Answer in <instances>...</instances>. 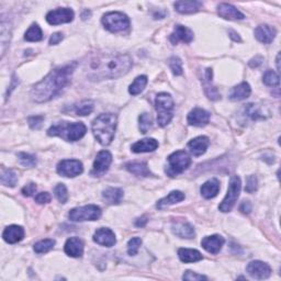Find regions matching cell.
<instances>
[{
  "mask_svg": "<svg viewBox=\"0 0 281 281\" xmlns=\"http://www.w3.org/2000/svg\"><path fill=\"white\" fill-rule=\"evenodd\" d=\"M240 210H241L243 213L248 214V213L250 212V211H252V203H250L249 201H244V202L241 205Z\"/></svg>",
  "mask_w": 281,
  "mask_h": 281,
  "instance_id": "52",
  "label": "cell"
},
{
  "mask_svg": "<svg viewBox=\"0 0 281 281\" xmlns=\"http://www.w3.org/2000/svg\"><path fill=\"white\" fill-rule=\"evenodd\" d=\"M74 11L69 8H58L52 10L46 15V21L52 25L68 23L74 20Z\"/></svg>",
  "mask_w": 281,
  "mask_h": 281,
  "instance_id": "11",
  "label": "cell"
},
{
  "mask_svg": "<svg viewBox=\"0 0 281 281\" xmlns=\"http://www.w3.org/2000/svg\"><path fill=\"white\" fill-rule=\"evenodd\" d=\"M262 81H263V84L267 86H270V87H278L280 83V78H279V75L277 74L276 72L271 71V69H268V71H266V73L262 76Z\"/></svg>",
  "mask_w": 281,
  "mask_h": 281,
  "instance_id": "36",
  "label": "cell"
},
{
  "mask_svg": "<svg viewBox=\"0 0 281 281\" xmlns=\"http://www.w3.org/2000/svg\"><path fill=\"white\" fill-rule=\"evenodd\" d=\"M276 37V30L268 24H262L255 29V37L263 44H269Z\"/></svg>",
  "mask_w": 281,
  "mask_h": 281,
  "instance_id": "21",
  "label": "cell"
},
{
  "mask_svg": "<svg viewBox=\"0 0 281 281\" xmlns=\"http://www.w3.org/2000/svg\"><path fill=\"white\" fill-rule=\"evenodd\" d=\"M184 199H185V194L181 191L176 190V191H171L167 197L161 199V200L157 202L156 206H157V209L162 210V209H164V207L169 206L175 205V203H178L180 201H183Z\"/></svg>",
  "mask_w": 281,
  "mask_h": 281,
  "instance_id": "30",
  "label": "cell"
},
{
  "mask_svg": "<svg viewBox=\"0 0 281 281\" xmlns=\"http://www.w3.org/2000/svg\"><path fill=\"white\" fill-rule=\"evenodd\" d=\"M87 128L83 122H58L49 129L47 134L50 136H59L67 142H75L85 136Z\"/></svg>",
  "mask_w": 281,
  "mask_h": 281,
  "instance_id": "4",
  "label": "cell"
},
{
  "mask_svg": "<svg viewBox=\"0 0 281 281\" xmlns=\"http://www.w3.org/2000/svg\"><path fill=\"white\" fill-rule=\"evenodd\" d=\"M230 34H231L230 37H231L234 41H236V42H237V41H239V42L241 41V38H240V37H239V34H236L235 32H233V31H230Z\"/></svg>",
  "mask_w": 281,
  "mask_h": 281,
  "instance_id": "55",
  "label": "cell"
},
{
  "mask_svg": "<svg viewBox=\"0 0 281 281\" xmlns=\"http://www.w3.org/2000/svg\"><path fill=\"white\" fill-rule=\"evenodd\" d=\"M279 58H280V54L277 55V68L280 69V66H279Z\"/></svg>",
  "mask_w": 281,
  "mask_h": 281,
  "instance_id": "56",
  "label": "cell"
},
{
  "mask_svg": "<svg viewBox=\"0 0 281 281\" xmlns=\"http://www.w3.org/2000/svg\"><path fill=\"white\" fill-rule=\"evenodd\" d=\"M94 110V102L90 100H85L83 102H80L78 106H76L75 111L77 115L80 116H85L88 115L93 112Z\"/></svg>",
  "mask_w": 281,
  "mask_h": 281,
  "instance_id": "40",
  "label": "cell"
},
{
  "mask_svg": "<svg viewBox=\"0 0 281 281\" xmlns=\"http://www.w3.org/2000/svg\"><path fill=\"white\" fill-rule=\"evenodd\" d=\"M188 123L193 127H205L210 121V113L200 108H194L193 110L189 112L188 114Z\"/></svg>",
  "mask_w": 281,
  "mask_h": 281,
  "instance_id": "14",
  "label": "cell"
},
{
  "mask_svg": "<svg viewBox=\"0 0 281 281\" xmlns=\"http://www.w3.org/2000/svg\"><path fill=\"white\" fill-rule=\"evenodd\" d=\"M172 232L177 236L181 237V239H193L196 236V232H194V228L191 224L186 223V222H180L176 223L172 225Z\"/></svg>",
  "mask_w": 281,
  "mask_h": 281,
  "instance_id": "26",
  "label": "cell"
},
{
  "mask_svg": "<svg viewBox=\"0 0 281 281\" xmlns=\"http://www.w3.org/2000/svg\"><path fill=\"white\" fill-rule=\"evenodd\" d=\"M193 40V32L191 30L188 29L184 25H176L175 31L171 33L170 36V42L172 44H178V42L184 43H190Z\"/></svg>",
  "mask_w": 281,
  "mask_h": 281,
  "instance_id": "17",
  "label": "cell"
},
{
  "mask_svg": "<svg viewBox=\"0 0 281 281\" xmlns=\"http://www.w3.org/2000/svg\"><path fill=\"white\" fill-rule=\"evenodd\" d=\"M55 246V241L54 240H51V239H46V240H42L40 242H37V243L34 245V252L37 253V254H44L50 252L51 249H53V247Z\"/></svg>",
  "mask_w": 281,
  "mask_h": 281,
  "instance_id": "35",
  "label": "cell"
},
{
  "mask_svg": "<svg viewBox=\"0 0 281 281\" xmlns=\"http://www.w3.org/2000/svg\"><path fill=\"white\" fill-rule=\"evenodd\" d=\"M138 122H140V130H141V133H148L149 130L152 128V124H153V120H152V116H150L149 113H143L140 115V118H138Z\"/></svg>",
  "mask_w": 281,
  "mask_h": 281,
  "instance_id": "41",
  "label": "cell"
},
{
  "mask_svg": "<svg viewBox=\"0 0 281 281\" xmlns=\"http://www.w3.org/2000/svg\"><path fill=\"white\" fill-rule=\"evenodd\" d=\"M257 177L256 176H249L247 180H246V187H245V191L248 193H253L257 190Z\"/></svg>",
  "mask_w": 281,
  "mask_h": 281,
  "instance_id": "46",
  "label": "cell"
},
{
  "mask_svg": "<svg viewBox=\"0 0 281 281\" xmlns=\"http://www.w3.org/2000/svg\"><path fill=\"white\" fill-rule=\"evenodd\" d=\"M250 93H252L250 86L247 83H242L235 86V87L231 90L230 96L228 97H230L232 101H241L248 98Z\"/></svg>",
  "mask_w": 281,
  "mask_h": 281,
  "instance_id": "27",
  "label": "cell"
},
{
  "mask_svg": "<svg viewBox=\"0 0 281 281\" xmlns=\"http://www.w3.org/2000/svg\"><path fill=\"white\" fill-rule=\"evenodd\" d=\"M155 108L157 110V123L159 127H166L172 119L175 103L169 94L161 93L155 99Z\"/></svg>",
  "mask_w": 281,
  "mask_h": 281,
  "instance_id": "5",
  "label": "cell"
},
{
  "mask_svg": "<svg viewBox=\"0 0 281 281\" xmlns=\"http://www.w3.org/2000/svg\"><path fill=\"white\" fill-rule=\"evenodd\" d=\"M191 164V158L185 150H177L168 156V167L166 168V174L170 177L184 172Z\"/></svg>",
  "mask_w": 281,
  "mask_h": 281,
  "instance_id": "6",
  "label": "cell"
},
{
  "mask_svg": "<svg viewBox=\"0 0 281 281\" xmlns=\"http://www.w3.org/2000/svg\"><path fill=\"white\" fill-rule=\"evenodd\" d=\"M18 183V177L17 174L11 169H6L1 175V184L7 187H15Z\"/></svg>",
  "mask_w": 281,
  "mask_h": 281,
  "instance_id": "37",
  "label": "cell"
},
{
  "mask_svg": "<svg viewBox=\"0 0 281 281\" xmlns=\"http://www.w3.org/2000/svg\"><path fill=\"white\" fill-rule=\"evenodd\" d=\"M116 122L118 119L113 113H102L93 121V133L101 145H109L113 140Z\"/></svg>",
  "mask_w": 281,
  "mask_h": 281,
  "instance_id": "3",
  "label": "cell"
},
{
  "mask_svg": "<svg viewBox=\"0 0 281 281\" xmlns=\"http://www.w3.org/2000/svg\"><path fill=\"white\" fill-rule=\"evenodd\" d=\"M246 271L248 275L254 279L263 280L269 278L271 275V268L268 263L259 261L250 262L247 267H246Z\"/></svg>",
  "mask_w": 281,
  "mask_h": 281,
  "instance_id": "13",
  "label": "cell"
},
{
  "mask_svg": "<svg viewBox=\"0 0 281 281\" xmlns=\"http://www.w3.org/2000/svg\"><path fill=\"white\" fill-rule=\"evenodd\" d=\"M218 12L220 17L226 20H243L245 18V16L240 10L228 3H221L218 7Z\"/></svg>",
  "mask_w": 281,
  "mask_h": 281,
  "instance_id": "22",
  "label": "cell"
},
{
  "mask_svg": "<svg viewBox=\"0 0 281 281\" xmlns=\"http://www.w3.org/2000/svg\"><path fill=\"white\" fill-rule=\"evenodd\" d=\"M54 193H55V197L57 198V200L60 203H66L68 199V193H67V189L66 187H65V185L58 184L57 186H56L54 189Z\"/></svg>",
  "mask_w": 281,
  "mask_h": 281,
  "instance_id": "44",
  "label": "cell"
},
{
  "mask_svg": "<svg viewBox=\"0 0 281 281\" xmlns=\"http://www.w3.org/2000/svg\"><path fill=\"white\" fill-rule=\"evenodd\" d=\"M2 237L7 243L16 244L24 237V230L19 225H10L3 231Z\"/></svg>",
  "mask_w": 281,
  "mask_h": 281,
  "instance_id": "23",
  "label": "cell"
},
{
  "mask_svg": "<svg viewBox=\"0 0 281 281\" xmlns=\"http://www.w3.org/2000/svg\"><path fill=\"white\" fill-rule=\"evenodd\" d=\"M132 58L128 54H101L89 60L87 74L90 79H114L131 69Z\"/></svg>",
  "mask_w": 281,
  "mask_h": 281,
  "instance_id": "1",
  "label": "cell"
},
{
  "mask_svg": "<svg viewBox=\"0 0 281 281\" xmlns=\"http://www.w3.org/2000/svg\"><path fill=\"white\" fill-rule=\"evenodd\" d=\"M64 250L71 257H81L84 254L83 241L78 237H71L65 243Z\"/></svg>",
  "mask_w": 281,
  "mask_h": 281,
  "instance_id": "19",
  "label": "cell"
},
{
  "mask_svg": "<svg viewBox=\"0 0 281 281\" xmlns=\"http://www.w3.org/2000/svg\"><path fill=\"white\" fill-rule=\"evenodd\" d=\"M224 239L220 235H212L206 236L201 241V246L205 248L207 253L218 254L221 250L222 246L224 245Z\"/></svg>",
  "mask_w": 281,
  "mask_h": 281,
  "instance_id": "18",
  "label": "cell"
},
{
  "mask_svg": "<svg viewBox=\"0 0 281 281\" xmlns=\"http://www.w3.org/2000/svg\"><path fill=\"white\" fill-rule=\"evenodd\" d=\"M84 171L83 164L77 159H64L57 165L58 175L63 177H76Z\"/></svg>",
  "mask_w": 281,
  "mask_h": 281,
  "instance_id": "10",
  "label": "cell"
},
{
  "mask_svg": "<svg viewBox=\"0 0 281 281\" xmlns=\"http://www.w3.org/2000/svg\"><path fill=\"white\" fill-rule=\"evenodd\" d=\"M178 256L183 262H196L203 258L201 253L198 252L197 249L189 248H180L178 250Z\"/></svg>",
  "mask_w": 281,
  "mask_h": 281,
  "instance_id": "32",
  "label": "cell"
},
{
  "mask_svg": "<svg viewBox=\"0 0 281 281\" xmlns=\"http://www.w3.org/2000/svg\"><path fill=\"white\" fill-rule=\"evenodd\" d=\"M101 217V209L94 205H88L80 207H75L69 211L68 218L74 222L97 221Z\"/></svg>",
  "mask_w": 281,
  "mask_h": 281,
  "instance_id": "8",
  "label": "cell"
},
{
  "mask_svg": "<svg viewBox=\"0 0 281 281\" xmlns=\"http://www.w3.org/2000/svg\"><path fill=\"white\" fill-rule=\"evenodd\" d=\"M142 245V240L140 237H133L129 241L128 243V253L129 255H131V256H134V255H136L138 249H140V246Z\"/></svg>",
  "mask_w": 281,
  "mask_h": 281,
  "instance_id": "45",
  "label": "cell"
},
{
  "mask_svg": "<svg viewBox=\"0 0 281 281\" xmlns=\"http://www.w3.org/2000/svg\"><path fill=\"white\" fill-rule=\"evenodd\" d=\"M158 148V142L155 138H144L132 145V152L134 153H149L153 152Z\"/></svg>",
  "mask_w": 281,
  "mask_h": 281,
  "instance_id": "25",
  "label": "cell"
},
{
  "mask_svg": "<svg viewBox=\"0 0 281 281\" xmlns=\"http://www.w3.org/2000/svg\"><path fill=\"white\" fill-rule=\"evenodd\" d=\"M212 69L206 68L205 72V79H203V87H205V93L207 98L213 101H217L219 99H221V94H220L218 89L212 85Z\"/></svg>",
  "mask_w": 281,
  "mask_h": 281,
  "instance_id": "16",
  "label": "cell"
},
{
  "mask_svg": "<svg viewBox=\"0 0 281 281\" xmlns=\"http://www.w3.org/2000/svg\"><path fill=\"white\" fill-rule=\"evenodd\" d=\"M101 21L108 31L112 33L125 31L130 27V19L128 18V16L118 11L106 14Z\"/></svg>",
  "mask_w": 281,
  "mask_h": 281,
  "instance_id": "7",
  "label": "cell"
},
{
  "mask_svg": "<svg viewBox=\"0 0 281 281\" xmlns=\"http://www.w3.org/2000/svg\"><path fill=\"white\" fill-rule=\"evenodd\" d=\"M210 141L206 136H198L188 143V148L193 156H201L206 152Z\"/></svg>",
  "mask_w": 281,
  "mask_h": 281,
  "instance_id": "20",
  "label": "cell"
},
{
  "mask_svg": "<svg viewBox=\"0 0 281 281\" xmlns=\"http://www.w3.org/2000/svg\"><path fill=\"white\" fill-rule=\"evenodd\" d=\"M51 201V196L49 192H41L36 197V202L38 205H44V203H49Z\"/></svg>",
  "mask_w": 281,
  "mask_h": 281,
  "instance_id": "50",
  "label": "cell"
},
{
  "mask_svg": "<svg viewBox=\"0 0 281 281\" xmlns=\"http://www.w3.org/2000/svg\"><path fill=\"white\" fill-rule=\"evenodd\" d=\"M220 190V183L218 179L212 178L210 180H207L206 183L202 185V187L200 189L201 194L203 198L206 199H212L219 193Z\"/></svg>",
  "mask_w": 281,
  "mask_h": 281,
  "instance_id": "29",
  "label": "cell"
},
{
  "mask_svg": "<svg viewBox=\"0 0 281 281\" xmlns=\"http://www.w3.org/2000/svg\"><path fill=\"white\" fill-rule=\"evenodd\" d=\"M43 121H44V116L36 115V116H31V118H29L28 122H29L30 128L33 129V130H38L42 127Z\"/></svg>",
  "mask_w": 281,
  "mask_h": 281,
  "instance_id": "47",
  "label": "cell"
},
{
  "mask_svg": "<svg viewBox=\"0 0 281 281\" xmlns=\"http://www.w3.org/2000/svg\"><path fill=\"white\" fill-rule=\"evenodd\" d=\"M244 111H245V115L250 120L256 121L258 119H263L262 112L259 110V108L256 105H253V103H249V105L246 106L244 108Z\"/></svg>",
  "mask_w": 281,
  "mask_h": 281,
  "instance_id": "38",
  "label": "cell"
},
{
  "mask_svg": "<svg viewBox=\"0 0 281 281\" xmlns=\"http://www.w3.org/2000/svg\"><path fill=\"white\" fill-rule=\"evenodd\" d=\"M183 279L184 280H189V281H199V280H206V276H202V275H199L197 272H193V271H186L185 275L183 276Z\"/></svg>",
  "mask_w": 281,
  "mask_h": 281,
  "instance_id": "48",
  "label": "cell"
},
{
  "mask_svg": "<svg viewBox=\"0 0 281 281\" xmlns=\"http://www.w3.org/2000/svg\"><path fill=\"white\" fill-rule=\"evenodd\" d=\"M242 189V183L239 176H233L230 181V185H228V190L227 194L225 198L223 199V201L221 205H220L219 209L222 212H230L233 209V206H235L236 200L240 197Z\"/></svg>",
  "mask_w": 281,
  "mask_h": 281,
  "instance_id": "9",
  "label": "cell"
},
{
  "mask_svg": "<svg viewBox=\"0 0 281 281\" xmlns=\"http://www.w3.org/2000/svg\"><path fill=\"white\" fill-rule=\"evenodd\" d=\"M262 56H257V57H255L253 59H250V62H249V66L250 67H258L259 65L262 64Z\"/></svg>",
  "mask_w": 281,
  "mask_h": 281,
  "instance_id": "53",
  "label": "cell"
},
{
  "mask_svg": "<svg viewBox=\"0 0 281 281\" xmlns=\"http://www.w3.org/2000/svg\"><path fill=\"white\" fill-rule=\"evenodd\" d=\"M77 63H72L66 66L56 68L52 71L44 79L37 83L31 90L32 100L42 103L53 99L56 94L62 92L74 73Z\"/></svg>",
  "mask_w": 281,
  "mask_h": 281,
  "instance_id": "2",
  "label": "cell"
},
{
  "mask_svg": "<svg viewBox=\"0 0 281 281\" xmlns=\"http://www.w3.org/2000/svg\"><path fill=\"white\" fill-rule=\"evenodd\" d=\"M36 191H37V186L34 184H29L27 186H24L22 190H21V192H22L23 196L25 197L33 196V194L36 193Z\"/></svg>",
  "mask_w": 281,
  "mask_h": 281,
  "instance_id": "49",
  "label": "cell"
},
{
  "mask_svg": "<svg viewBox=\"0 0 281 281\" xmlns=\"http://www.w3.org/2000/svg\"><path fill=\"white\" fill-rule=\"evenodd\" d=\"M19 157V161L21 163V165L24 166V167H34L37 165V158L36 156H33V155H30L27 153H20L18 155Z\"/></svg>",
  "mask_w": 281,
  "mask_h": 281,
  "instance_id": "43",
  "label": "cell"
},
{
  "mask_svg": "<svg viewBox=\"0 0 281 281\" xmlns=\"http://www.w3.org/2000/svg\"><path fill=\"white\" fill-rule=\"evenodd\" d=\"M146 85H148V77L144 75L138 76L135 79H134L133 84L130 86L129 93L131 94L132 96H136V94L143 92L144 88L146 87Z\"/></svg>",
  "mask_w": 281,
  "mask_h": 281,
  "instance_id": "33",
  "label": "cell"
},
{
  "mask_svg": "<svg viewBox=\"0 0 281 281\" xmlns=\"http://www.w3.org/2000/svg\"><path fill=\"white\" fill-rule=\"evenodd\" d=\"M94 241L96 242L97 244L106 246V247H112L116 242L114 233L112 232L110 228L106 227H101L96 231L94 235Z\"/></svg>",
  "mask_w": 281,
  "mask_h": 281,
  "instance_id": "15",
  "label": "cell"
},
{
  "mask_svg": "<svg viewBox=\"0 0 281 281\" xmlns=\"http://www.w3.org/2000/svg\"><path fill=\"white\" fill-rule=\"evenodd\" d=\"M24 38L29 42H38L41 41L43 38V33H42V30L41 28L38 27L37 23L32 24L31 27L29 28V30L27 32H25V36Z\"/></svg>",
  "mask_w": 281,
  "mask_h": 281,
  "instance_id": "34",
  "label": "cell"
},
{
  "mask_svg": "<svg viewBox=\"0 0 281 281\" xmlns=\"http://www.w3.org/2000/svg\"><path fill=\"white\" fill-rule=\"evenodd\" d=\"M175 9L179 12V14H194L201 9L202 2L196 1V0H183V1H177L174 3Z\"/></svg>",
  "mask_w": 281,
  "mask_h": 281,
  "instance_id": "24",
  "label": "cell"
},
{
  "mask_svg": "<svg viewBox=\"0 0 281 281\" xmlns=\"http://www.w3.org/2000/svg\"><path fill=\"white\" fill-rule=\"evenodd\" d=\"M148 218L146 217H142V218H138L136 221H135V226L137 227H144L146 225V223H148Z\"/></svg>",
  "mask_w": 281,
  "mask_h": 281,
  "instance_id": "54",
  "label": "cell"
},
{
  "mask_svg": "<svg viewBox=\"0 0 281 281\" xmlns=\"http://www.w3.org/2000/svg\"><path fill=\"white\" fill-rule=\"evenodd\" d=\"M63 38H64V36H63V33H60V32L52 34V37H51V38H50V44H51V45L58 44V43H59L60 41H62Z\"/></svg>",
  "mask_w": 281,
  "mask_h": 281,
  "instance_id": "51",
  "label": "cell"
},
{
  "mask_svg": "<svg viewBox=\"0 0 281 281\" xmlns=\"http://www.w3.org/2000/svg\"><path fill=\"white\" fill-rule=\"evenodd\" d=\"M102 198L108 205H119L123 198V190L120 188H107L103 190Z\"/></svg>",
  "mask_w": 281,
  "mask_h": 281,
  "instance_id": "28",
  "label": "cell"
},
{
  "mask_svg": "<svg viewBox=\"0 0 281 281\" xmlns=\"http://www.w3.org/2000/svg\"><path fill=\"white\" fill-rule=\"evenodd\" d=\"M125 168L131 172V174L138 177H150L152 176L150 168L145 163H129L125 165Z\"/></svg>",
  "mask_w": 281,
  "mask_h": 281,
  "instance_id": "31",
  "label": "cell"
},
{
  "mask_svg": "<svg viewBox=\"0 0 281 281\" xmlns=\"http://www.w3.org/2000/svg\"><path fill=\"white\" fill-rule=\"evenodd\" d=\"M0 41H1V55L3 56L6 51V45L9 44V41H10L9 24L6 23L5 21H2L1 22V36H0Z\"/></svg>",
  "mask_w": 281,
  "mask_h": 281,
  "instance_id": "39",
  "label": "cell"
},
{
  "mask_svg": "<svg viewBox=\"0 0 281 281\" xmlns=\"http://www.w3.org/2000/svg\"><path fill=\"white\" fill-rule=\"evenodd\" d=\"M169 67L174 75L176 76L183 75V73H184L183 62H181V59L179 57H177V56H172V57L169 59Z\"/></svg>",
  "mask_w": 281,
  "mask_h": 281,
  "instance_id": "42",
  "label": "cell"
},
{
  "mask_svg": "<svg viewBox=\"0 0 281 281\" xmlns=\"http://www.w3.org/2000/svg\"><path fill=\"white\" fill-rule=\"evenodd\" d=\"M112 163V155L108 150H101L99 152L96 159H94V167L92 170V175L94 177H100L106 174L109 169Z\"/></svg>",
  "mask_w": 281,
  "mask_h": 281,
  "instance_id": "12",
  "label": "cell"
}]
</instances>
